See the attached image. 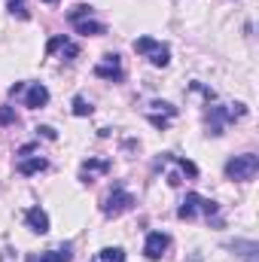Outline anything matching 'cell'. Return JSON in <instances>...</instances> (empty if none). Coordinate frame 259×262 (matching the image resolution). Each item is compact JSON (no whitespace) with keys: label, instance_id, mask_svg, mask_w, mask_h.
<instances>
[{"label":"cell","instance_id":"obj_22","mask_svg":"<svg viewBox=\"0 0 259 262\" xmlns=\"http://www.w3.org/2000/svg\"><path fill=\"white\" fill-rule=\"evenodd\" d=\"M61 52H64V55H67V61H73V58H76V55H79V49H76V46H73V43H70V40H67L64 46H61Z\"/></svg>","mask_w":259,"mask_h":262},{"label":"cell","instance_id":"obj_8","mask_svg":"<svg viewBox=\"0 0 259 262\" xmlns=\"http://www.w3.org/2000/svg\"><path fill=\"white\" fill-rule=\"evenodd\" d=\"M49 104V89L43 85V82H34L31 89H28V95H25V107L28 110H40V107H46Z\"/></svg>","mask_w":259,"mask_h":262},{"label":"cell","instance_id":"obj_27","mask_svg":"<svg viewBox=\"0 0 259 262\" xmlns=\"http://www.w3.org/2000/svg\"><path fill=\"white\" fill-rule=\"evenodd\" d=\"M43 3H58V0H43Z\"/></svg>","mask_w":259,"mask_h":262},{"label":"cell","instance_id":"obj_5","mask_svg":"<svg viewBox=\"0 0 259 262\" xmlns=\"http://www.w3.org/2000/svg\"><path fill=\"white\" fill-rule=\"evenodd\" d=\"M95 76L110 79V82H122V79H125V73H122V67H119V55L107 52V55H104V61L95 67Z\"/></svg>","mask_w":259,"mask_h":262},{"label":"cell","instance_id":"obj_4","mask_svg":"<svg viewBox=\"0 0 259 262\" xmlns=\"http://www.w3.org/2000/svg\"><path fill=\"white\" fill-rule=\"evenodd\" d=\"M131 204H134V195H131V192H125L122 186H116L110 195L104 198L101 210H104V216H119V213L131 210Z\"/></svg>","mask_w":259,"mask_h":262},{"label":"cell","instance_id":"obj_13","mask_svg":"<svg viewBox=\"0 0 259 262\" xmlns=\"http://www.w3.org/2000/svg\"><path fill=\"white\" fill-rule=\"evenodd\" d=\"M73 259V253H70V244L64 247H58V250H49V253H43L37 262H70Z\"/></svg>","mask_w":259,"mask_h":262},{"label":"cell","instance_id":"obj_25","mask_svg":"<svg viewBox=\"0 0 259 262\" xmlns=\"http://www.w3.org/2000/svg\"><path fill=\"white\" fill-rule=\"evenodd\" d=\"M21 92H25V85H21V82H15V85L9 89V98H15V95H21Z\"/></svg>","mask_w":259,"mask_h":262},{"label":"cell","instance_id":"obj_19","mask_svg":"<svg viewBox=\"0 0 259 262\" xmlns=\"http://www.w3.org/2000/svg\"><path fill=\"white\" fill-rule=\"evenodd\" d=\"M15 122V107H0V125H12Z\"/></svg>","mask_w":259,"mask_h":262},{"label":"cell","instance_id":"obj_1","mask_svg":"<svg viewBox=\"0 0 259 262\" xmlns=\"http://www.w3.org/2000/svg\"><path fill=\"white\" fill-rule=\"evenodd\" d=\"M259 174V156L256 152H244V156H235L226 162V177L229 180H238V183H247Z\"/></svg>","mask_w":259,"mask_h":262},{"label":"cell","instance_id":"obj_6","mask_svg":"<svg viewBox=\"0 0 259 262\" xmlns=\"http://www.w3.org/2000/svg\"><path fill=\"white\" fill-rule=\"evenodd\" d=\"M165 250H168V235L165 232H149L146 241H143V256L156 262L165 256Z\"/></svg>","mask_w":259,"mask_h":262},{"label":"cell","instance_id":"obj_14","mask_svg":"<svg viewBox=\"0 0 259 262\" xmlns=\"http://www.w3.org/2000/svg\"><path fill=\"white\" fill-rule=\"evenodd\" d=\"M98 259L101 262H125V250L122 247H104L98 253Z\"/></svg>","mask_w":259,"mask_h":262},{"label":"cell","instance_id":"obj_21","mask_svg":"<svg viewBox=\"0 0 259 262\" xmlns=\"http://www.w3.org/2000/svg\"><path fill=\"white\" fill-rule=\"evenodd\" d=\"M37 134L46 137V140H58V131L52 128V125H37Z\"/></svg>","mask_w":259,"mask_h":262},{"label":"cell","instance_id":"obj_23","mask_svg":"<svg viewBox=\"0 0 259 262\" xmlns=\"http://www.w3.org/2000/svg\"><path fill=\"white\" fill-rule=\"evenodd\" d=\"M149 125H156V128H168V119H162V116H149Z\"/></svg>","mask_w":259,"mask_h":262},{"label":"cell","instance_id":"obj_10","mask_svg":"<svg viewBox=\"0 0 259 262\" xmlns=\"http://www.w3.org/2000/svg\"><path fill=\"white\" fill-rule=\"evenodd\" d=\"M46 168H49V159H43V156H34V159L18 162V174H21V177H34V174H40V171H46Z\"/></svg>","mask_w":259,"mask_h":262},{"label":"cell","instance_id":"obj_17","mask_svg":"<svg viewBox=\"0 0 259 262\" xmlns=\"http://www.w3.org/2000/svg\"><path fill=\"white\" fill-rule=\"evenodd\" d=\"M73 116H92V104H89L82 95L73 98Z\"/></svg>","mask_w":259,"mask_h":262},{"label":"cell","instance_id":"obj_7","mask_svg":"<svg viewBox=\"0 0 259 262\" xmlns=\"http://www.w3.org/2000/svg\"><path fill=\"white\" fill-rule=\"evenodd\" d=\"M25 223H28V229L37 232V235H46V232H49V213H46L43 207H28V210H25Z\"/></svg>","mask_w":259,"mask_h":262},{"label":"cell","instance_id":"obj_24","mask_svg":"<svg viewBox=\"0 0 259 262\" xmlns=\"http://www.w3.org/2000/svg\"><path fill=\"white\" fill-rule=\"evenodd\" d=\"M192 89H195V92H201V95H204L207 101H213V92H210V89H204L201 82H192Z\"/></svg>","mask_w":259,"mask_h":262},{"label":"cell","instance_id":"obj_18","mask_svg":"<svg viewBox=\"0 0 259 262\" xmlns=\"http://www.w3.org/2000/svg\"><path fill=\"white\" fill-rule=\"evenodd\" d=\"M168 159H174L177 165H180V171L183 174H189V177H198V168H195V162H189V159H177V156H171V152H165Z\"/></svg>","mask_w":259,"mask_h":262},{"label":"cell","instance_id":"obj_16","mask_svg":"<svg viewBox=\"0 0 259 262\" xmlns=\"http://www.w3.org/2000/svg\"><path fill=\"white\" fill-rule=\"evenodd\" d=\"M6 9H9L15 18H21V21H28V18H31V12H28L25 0H6Z\"/></svg>","mask_w":259,"mask_h":262},{"label":"cell","instance_id":"obj_3","mask_svg":"<svg viewBox=\"0 0 259 262\" xmlns=\"http://www.w3.org/2000/svg\"><path fill=\"white\" fill-rule=\"evenodd\" d=\"M134 52L137 55H146L153 67H168V61H171V49L165 43L153 40V37H137L134 40Z\"/></svg>","mask_w":259,"mask_h":262},{"label":"cell","instance_id":"obj_9","mask_svg":"<svg viewBox=\"0 0 259 262\" xmlns=\"http://www.w3.org/2000/svg\"><path fill=\"white\" fill-rule=\"evenodd\" d=\"M107 171H110V162L107 159H89V162H82L79 180L82 183H92V174H107Z\"/></svg>","mask_w":259,"mask_h":262},{"label":"cell","instance_id":"obj_20","mask_svg":"<svg viewBox=\"0 0 259 262\" xmlns=\"http://www.w3.org/2000/svg\"><path fill=\"white\" fill-rule=\"evenodd\" d=\"M64 43H67V37H64V34H58V37H52V40L46 43V55H52V52H55V49H61Z\"/></svg>","mask_w":259,"mask_h":262},{"label":"cell","instance_id":"obj_12","mask_svg":"<svg viewBox=\"0 0 259 262\" xmlns=\"http://www.w3.org/2000/svg\"><path fill=\"white\" fill-rule=\"evenodd\" d=\"M73 28H76V34H82V37H101V34L107 31L101 21H92V18H82V21H76Z\"/></svg>","mask_w":259,"mask_h":262},{"label":"cell","instance_id":"obj_2","mask_svg":"<svg viewBox=\"0 0 259 262\" xmlns=\"http://www.w3.org/2000/svg\"><path fill=\"white\" fill-rule=\"evenodd\" d=\"M241 116H247V107H244V104L210 107V110H207V128H210V134H213V137H220L226 122H235V119H241Z\"/></svg>","mask_w":259,"mask_h":262},{"label":"cell","instance_id":"obj_15","mask_svg":"<svg viewBox=\"0 0 259 262\" xmlns=\"http://www.w3.org/2000/svg\"><path fill=\"white\" fill-rule=\"evenodd\" d=\"M92 15V6L89 3H76L70 12H67V18H70V25H76V21H82V18H89Z\"/></svg>","mask_w":259,"mask_h":262},{"label":"cell","instance_id":"obj_26","mask_svg":"<svg viewBox=\"0 0 259 262\" xmlns=\"http://www.w3.org/2000/svg\"><path fill=\"white\" fill-rule=\"evenodd\" d=\"M34 149H37V143H25V146L18 149V156H28V152H34Z\"/></svg>","mask_w":259,"mask_h":262},{"label":"cell","instance_id":"obj_11","mask_svg":"<svg viewBox=\"0 0 259 262\" xmlns=\"http://www.w3.org/2000/svg\"><path fill=\"white\" fill-rule=\"evenodd\" d=\"M198 210H201V195H198V192H186V201L180 204L177 216H180V220H192Z\"/></svg>","mask_w":259,"mask_h":262}]
</instances>
